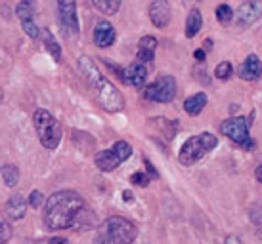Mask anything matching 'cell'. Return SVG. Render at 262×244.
<instances>
[{"mask_svg":"<svg viewBox=\"0 0 262 244\" xmlns=\"http://www.w3.org/2000/svg\"><path fill=\"white\" fill-rule=\"evenodd\" d=\"M216 19H219L220 25H228V23L233 21V10L230 4H220L216 8Z\"/></svg>","mask_w":262,"mask_h":244,"instance_id":"23","label":"cell"},{"mask_svg":"<svg viewBox=\"0 0 262 244\" xmlns=\"http://www.w3.org/2000/svg\"><path fill=\"white\" fill-rule=\"evenodd\" d=\"M44 225L52 231H88L96 225V217L77 191L63 189L44 201Z\"/></svg>","mask_w":262,"mask_h":244,"instance_id":"1","label":"cell"},{"mask_svg":"<svg viewBox=\"0 0 262 244\" xmlns=\"http://www.w3.org/2000/svg\"><path fill=\"white\" fill-rule=\"evenodd\" d=\"M0 103H2V90H0Z\"/></svg>","mask_w":262,"mask_h":244,"instance_id":"39","label":"cell"},{"mask_svg":"<svg viewBox=\"0 0 262 244\" xmlns=\"http://www.w3.org/2000/svg\"><path fill=\"white\" fill-rule=\"evenodd\" d=\"M33 122L42 147L58 149V145L61 143V124L58 122V118L46 109H37L33 113Z\"/></svg>","mask_w":262,"mask_h":244,"instance_id":"5","label":"cell"},{"mask_svg":"<svg viewBox=\"0 0 262 244\" xmlns=\"http://www.w3.org/2000/svg\"><path fill=\"white\" fill-rule=\"evenodd\" d=\"M233 75V65L230 61H222V63L216 65V69H214V77L220 80H230Z\"/></svg>","mask_w":262,"mask_h":244,"instance_id":"24","label":"cell"},{"mask_svg":"<svg viewBox=\"0 0 262 244\" xmlns=\"http://www.w3.org/2000/svg\"><path fill=\"white\" fill-rule=\"evenodd\" d=\"M260 58L256 54H249L245 61L239 65L237 69V75H239L241 80H247V82H255V80L260 79Z\"/></svg>","mask_w":262,"mask_h":244,"instance_id":"14","label":"cell"},{"mask_svg":"<svg viewBox=\"0 0 262 244\" xmlns=\"http://www.w3.org/2000/svg\"><path fill=\"white\" fill-rule=\"evenodd\" d=\"M58 23L67 38H77L80 33L79 15H77V0H56Z\"/></svg>","mask_w":262,"mask_h":244,"instance_id":"9","label":"cell"},{"mask_svg":"<svg viewBox=\"0 0 262 244\" xmlns=\"http://www.w3.org/2000/svg\"><path fill=\"white\" fill-rule=\"evenodd\" d=\"M251 126H249L247 118L243 116H230L228 120L220 124V132L226 136L230 141L237 143L243 151H253L255 149V139L251 137Z\"/></svg>","mask_w":262,"mask_h":244,"instance_id":"7","label":"cell"},{"mask_svg":"<svg viewBox=\"0 0 262 244\" xmlns=\"http://www.w3.org/2000/svg\"><path fill=\"white\" fill-rule=\"evenodd\" d=\"M157 38L151 35L142 36L138 40V48H136V59L142 61V63H151L153 58H155V50H157Z\"/></svg>","mask_w":262,"mask_h":244,"instance_id":"15","label":"cell"},{"mask_svg":"<svg viewBox=\"0 0 262 244\" xmlns=\"http://www.w3.org/2000/svg\"><path fill=\"white\" fill-rule=\"evenodd\" d=\"M0 174H2V180H4V185L6 187H15L19 183V168L15 164H6L0 168Z\"/></svg>","mask_w":262,"mask_h":244,"instance_id":"22","label":"cell"},{"mask_svg":"<svg viewBox=\"0 0 262 244\" xmlns=\"http://www.w3.org/2000/svg\"><path fill=\"white\" fill-rule=\"evenodd\" d=\"M12 235H14L12 225H10L4 217H0V244H8V240L12 238Z\"/></svg>","mask_w":262,"mask_h":244,"instance_id":"27","label":"cell"},{"mask_svg":"<svg viewBox=\"0 0 262 244\" xmlns=\"http://www.w3.org/2000/svg\"><path fill=\"white\" fill-rule=\"evenodd\" d=\"M132 244H134V242H132Z\"/></svg>","mask_w":262,"mask_h":244,"instance_id":"40","label":"cell"},{"mask_svg":"<svg viewBox=\"0 0 262 244\" xmlns=\"http://www.w3.org/2000/svg\"><path fill=\"white\" fill-rule=\"evenodd\" d=\"M195 75H199V77H197L199 82H203V84H209V82H211V79H209V71H205L203 69V63H201V67H197L195 69Z\"/></svg>","mask_w":262,"mask_h":244,"instance_id":"29","label":"cell"},{"mask_svg":"<svg viewBox=\"0 0 262 244\" xmlns=\"http://www.w3.org/2000/svg\"><path fill=\"white\" fill-rule=\"evenodd\" d=\"M260 168H262L260 164L256 166V172H255V176H256V181H260V180H262V178H260Z\"/></svg>","mask_w":262,"mask_h":244,"instance_id":"38","label":"cell"},{"mask_svg":"<svg viewBox=\"0 0 262 244\" xmlns=\"http://www.w3.org/2000/svg\"><path fill=\"white\" fill-rule=\"evenodd\" d=\"M92 40H94L98 48H110V46H113V42L117 40L115 27L110 21H105V19L98 21L94 31H92Z\"/></svg>","mask_w":262,"mask_h":244,"instance_id":"12","label":"cell"},{"mask_svg":"<svg viewBox=\"0 0 262 244\" xmlns=\"http://www.w3.org/2000/svg\"><path fill=\"white\" fill-rule=\"evenodd\" d=\"M249 217H251V219L255 217V225L260 227V206H258V204H255V212L251 210V215H249Z\"/></svg>","mask_w":262,"mask_h":244,"instance_id":"31","label":"cell"},{"mask_svg":"<svg viewBox=\"0 0 262 244\" xmlns=\"http://www.w3.org/2000/svg\"><path fill=\"white\" fill-rule=\"evenodd\" d=\"M207 103H209V97H207L205 92L193 93V95H189L188 100L184 101V111L189 116H197L201 115V111L207 107Z\"/></svg>","mask_w":262,"mask_h":244,"instance_id":"17","label":"cell"},{"mask_svg":"<svg viewBox=\"0 0 262 244\" xmlns=\"http://www.w3.org/2000/svg\"><path fill=\"white\" fill-rule=\"evenodd\" d=\"M38 12L37 0H21L17 6H15V15L19 21H27V19H35V15Z\"/></svg>","mask_w":262,"mask_h":244,"instance_id":"19","label":"cell"},{"mask_svg":"<svg viewBox=\"0 0 262 244\" xmlns=\"http://www.w3.org/2000/svg\"><path fill=\"white\" fill-rule=\"evenodd\" d=\"M77 67H79L80 77L84 79L88 88L92 90L94 97L98 100L100 107L107 113H119L124 109V97L123 93L117 90L113 82L100 71V67L96 65V61L90 56H80L77 59Z\"/></svg>","mask_w":262,"mask_h":244,"instance_id":"2","label":"cell"},{"mask_svg":"<svg viewBox=\"0 0 262 244\" xmlns=\"http://www.w3.org/2000/svg\"><path fill=\"white\" fill-rule=\"evenodd\" d=\"M92 4L102 15H115L121 10L123 0H92Z\"/></svg>","mask_w":262,"mask_h":244,"instance_id":"21","label":"cell"},{"mask_svg":"<svg viewBox=\"0 0 262 244\" xmlns=\"http://www.w3.org/2000/svg\"><path fill=\"white\" fill-rule=\"evenodd\" d=\"M149 181H151V176L146 172V170H140V172H134L130 176V183L138 187H147L149 185Z\"/></svg>","mask_w":262,"mask_h":244,"instance_id":"26","label":"cell"},{"mask_svg":"<svg viewBox=\"0 0 262 244\" xmlns=\"http://www.w3.org/2000/svg\"><path fill=\"white\" fill-rule=\"evenodd\" d=\"M102 61H105L111 69L119 71V77H121L128 86H132V88H144L146 86V80H147L146 63H142V61H134V63H130L128 67L119 69V67H113V65L110 63V59H102Z\"/></svg>","mask_w":262,"mask_h":244,"instance_id":"10","label":"cell"},{"mask_svg":"<svg viewBox=\"0 0 262 244\" xmlns=\"http://www.w3.org/2000/svg\"><path fill=\"white\" fill-rule=\"evenodd\" d=\"M27 204H29L31 208L38 210L44 204V194L40 193V191H37V189H35V191H31L29 199H27Z\"/></svg>","mask_w":262,"mask_h":244,"instance_id":"28","label":"cell"},{"mask_svg":"<svg viewBox=\"0 0 262 244\" xmlns=\"http://www.w3.org/2000/svg\"><path fill=\"white\" fill-rule=\"evenodd\" d=\"M50 244H69V240H67V238H61V237H56V238H52Z\"/></svg>","mask_w":262,"mask_h":244,"instance_id":"36","label":"cell"},{"mask_svg":"<svg viewBox=\"0 0 262 244\" xmlns=\"http://www.w3.org/2000/svg\"><path fill=\"white\" fill-rule=\"evenodd\" d=\"M216 145H219V137L211 132H201L197 136L188 137L178 151V162L182 166H193L207 153H211Z\"/></svg>","mask_w":262,"mask_h":244,"instance_id":"4","label":"cell"},{"mask_svg":"<svg viewBox=\"0 0 262 244\" xmlns=\"http://www.w3.org/2000/svg\"><path fill=\"white\" fill-rule=\"evenodd\" d=\"M149 19L157 29H165L168 23H170V4L168 0H153L149 4Z\"/></svg>","mask_w":262,"mask_h":244,"instance_id":"13","label":"cell"},{"mask_svg":"<svg viewBox=\"0 0 262 244\" xmlns=\"http://www.w3.org/2000/svg\"><path fill=\"white\" fill-rule=\"evenodd\" d=\"M224 244H241V240L237 237H233V235H230V237H226Z\"/></svg>","mask_w":262,"mask_h":244,"instance_id":"34","label":"cell"},{"mask_svg":"<svg viewBox=\"0 0 262 244\" xmlns=\"http://www.w3.org/2000/svg\"><path fill=\"white\" fill-rule=\"evenodd\" d=\"M21 27L25 31V35L33 38V40H38L40 38V27H38L35 19H27V21H21Z\"/></svg>","mask_w":262,"mask_h":244,"instance_id":"25","label":"cell"},{"mask_svg":"<svg viewBox=\"0 0 262 244\" xmlns=\"http://www.w3.org/2000/svg\"><path fill=\"white\" fill-rule=\"evenodd\" d=\"M144 97L155 103H170L176 97V79L172 75H161L144 88Z\"/></svg>","mask_w":262,"mask_h":244,"instance_id":"8","label":"cell"},{"mask_svg":"<svg viewBox=\"0 0 262 244\" xmlns=\"http://www.w3.org/2000/svg\"><path fill=\"white\" fill-rule=\"evenodd\" d=\"M193 58H195L199 63H205V59H207V54H205V50H195V52H193Z\"/></svg>","mask_w":262,"mask_h":244,"instance_id":"32","label":"cell"},{"mask_svg":"<svg viewBox=\"0 0 262 244\" xmlns=\"http://www.w3.org/2000/svg\"><path fill=\"white\" fill-rule=\"evenodd\" d=\"M144 164H146V172L151 176V180H157L159 174H157V170H155V166L151 164V160H149V158H144Z\"/></svg>","mask_w":262,"mask_h":244,"instance_id":"30","label":"cell"},{"mask_svg":"<svg viewBox=\"0 0 262 244\" xmlns=\"http://www.w3.org/2000/svg\"><path fill=\"white\" fill-rule=\"evenodd\" d=\"M132 157V147L126 141H115L110 149L98 151L94 155V164L100 172H113L119 166L123 164L124 160H128Z\"/></svg>","mask_w":262,"mask_h":244,"instance_id":"6","label":"cell"},{"mask_svg":"<svg viewBox=\"0 0 262 244\" xmlns=\"http://www.w3.org/2000/svg\"><path fill=\"white\" fill-rule=\"evenodd\" d=\"M27 212V199H23L21 194H12L6 202V215L10 219H21Z\"/></svg>","mask_w":262,"mask_h":244,"instance_id":"16","label":"cell"},{"mask_svg":"<svg viewBox=\"0 0 262 244\" xmlns=\"http://www.w3.org/2000/svg\"><path fill=\"white\" fill-rule=\"evenodd\" d=\"M201 25H203V17H201V12L193 8V10H189L188 14V19H186V36L188 38H193V36L201 31Z\"/></svg>","mask_w":262,"mask_h":244,"instance_id":"20","label":"cell"},{"mask_svg":"<svg viewBox=\"0 0 262 244\" xmlns=\"http://www.w3.org/2000/svg\"><path fill=\"white\" fill-rule=\"evenodd\" d=\"M138 237L136 225L123 215H111L98 227L92 244H132Z\"/></svg>","mask_w":262,"mask_h":244,"instance_id":"3","label":"cell"},{"mask_svg":"<svg viewBox=\"0 0 262 244\" xmlns=\"http://www.w3.org/2000/svg\"><path fill=\"white\" fill-rule=\"evenodd\" d=\"M123 199H124V202H134V194H132L130 191H123Z\"/></svg>","mask_w":262,"mask_h":244,"instance_id":"35","label":"cell"},{"mask_svg":"<svg viewBox=\"0 0 262 244\" xmlns=\"http://www.w3.org/2000/svg\"><path fill=\"white\" fill-rule=\"evenodd\" d=\"M262 15V2L260 0H245L237 12H233V19L239 29H249L253 27Z\"/></svg>","mask_w":262,"mask_h":244,"instance_id":"11","label":"cell"},{"mask_svg":"<svg viewBox=\"0 0 262 244\" xmlns=\"http://www.w3.org/2000/svg\"><path fill=\"white\" fill-rule=\"evenodd\" d=\"M235 111H239V105H235V103L230 105V113H232V115H235Z\"/></svg>","mask_w":262,"mask_h":244,"instance_id":"37","label":"cell"},{"mask_svg":"<svg viewBox=\"0 0 262 244\" xmlns=\"http://www.w3.org/2000/svg\"><path fill=\"white\" fill-rule=\"evenodd\" d=\"M40 38H42V44H44V48H46V52L54 58V61L59 63V61H61V46L58 44L56 36L52 35V31L40 29Z\"/></svg>","mask_w":262,"mask_h":244,"instance_id":"18","label":"cell"},{"mask_svg":"<svg viewBox=\"0 0 262 244\" xmlns=\"http://www.w3.org/2000/svg\"><path fill=\"white\" fill-rule=\"evenodd\" d=\"M201 50H205V54H209V52L212 50V38H205L203 48H201Z\"/></svg>","mask_w":262,"mask_h":244,"instance_id":"33","label":"cell"}]
</instances>
